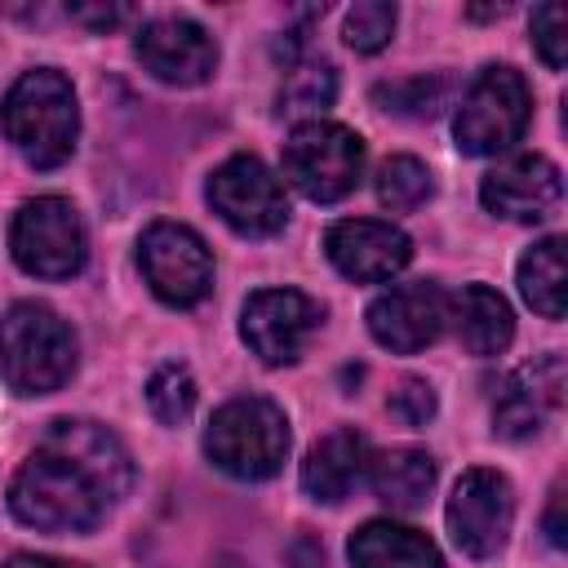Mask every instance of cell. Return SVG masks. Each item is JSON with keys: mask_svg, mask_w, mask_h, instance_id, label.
I'll use <instances>...</instances> for the list:
<instances>
[{"mask_svg": "<svg viewBox=\"0 0 568 568\" xmlns=\"http://www.w3.org/2000/svg\"><path fill=\"white\" fill-rule=\"evenodd\" d=\"M133 484L124 444L98 422H53L9 484V506L40 532H89Z\"/></svg>", "mask_w": 568, "mask_h": 568, "instance_id": "cell-1", "label": "cell"}, {"mask_svg": "<svg viewBox=\"0 0 568 568\" xmlns=\"http://www.w3.org/2000/svg\"><path fill=\"white\" fill-rule=\"evenodd\" d=\"M0 124L27 164L58 169L62 160H71L80 138V106L71 80L53 67L22 71L0 102Z\"/></svg>", "mask_w": 568, "mask_h": 568, "instance_id": "cell-2", "label": "cell"}, {"mask_svg": "<svg viewBox=\"0 0 568 568\" xmlns=\"http://www.w3.org/2000/svg\"><path fill=\"white\" fill-rule=\"evenodd\" d=\"M75 373V333L44 302H18L0 315V377L18 395H49Z\"/></svg>", "mask_w": 568, "mask_h": 568, "instance_id": "cell-3", "label": "cell"}, {"mask_svg": "<svg viewBox=\"0 0 568 568\" xmlns=\"http://www.w3.org/2000/svg\"><path fill=\"white\" fill-rule=\"evenodd\" d=\"M204 453L217 470L235 479H271L288 457V417L262 395H240L213 413L204 430Z\"/></svg>", "mask_w": 568, "mask_h": 568, "instance_id": "cell-4", "label": "cell"}, {"mask_svg": "<svg viewBox=\"0 0 568 568\" xmlns=\"http://www.w3.org/2000/svg\"><path fill=\"white\" fill-rule=\"evenodd\" d=\"M284 178L315 204L351 195L364 178V142L346 124L302 120L284 142Z\"/></svg>", "mask_w": 568, "mask_h": 568, "instance_id": "cell-5", "label": "cell"}, {"mask_svg": "<svg viewBox=\"0 0 568 568\" xmlns=\"http://www.w3.org/2000/svg\"><path fill=\"white\" fill-rule=\"evenodd\" d=\"M528 115H532V93L524 75L515 67H484L457 106L453 133L466 155H497L524 138Z\"/></svg>", "mask_w": 568, "mask_h": 568, "instance_id": "cell-6", "label": "cell"}, {"mask_svg": "<svg viewBox=\"0 0 568 568\" xmlns=\"http://www.w3.org/2000/svg\"><path fill=\"white\" fill-rule=\"evenodd\" d=\"M13 262L40 280H71L84 266V222L71 200L36 195L13 213Z\"/></svg>", "mask_w": 568, "mask_h": 568, "instance_id": "cell-7", "label": "cell"}, {"mask_svg": "<svg viewBox=\"0 0 568 568\" xmlns=\"http://www.w3.org/2000/svg\"><path fill=\"white\" fill-rule=\"evenodd\" d=\"M138 266L169 306H195L213 293V253L182 222H151L138 240Z\"/></svg>", "mask_w": 568, "mask_h": 568, "instance_id": "cell-8", "label": "cell"}, {"mask_svg": "<svg viewBox=\"0 0 568 568\" xmlns=\"http://www.w3.org/2000/svg\"><path fill=\"white\" fill-rule=\"evenodd\" d=\"M209 204L240 235H275L288 222L284 182L257 155H231L217 164L209 178Z\"/></svg>", "mask_w": 568, "mask_h": 568, "instance_id": "cell-9", "label": "cell"}, {"mask_svg": "<svg viewBox=\"0 0 568 568\" xmlns=\"http://www.w3.org/2000/svg\"><path fill=\"white\" fill-rule=\"evenodd\" d=\"M515 524V493L506 484V475L475 466L457 479L453 497H448V532L453 541L470 555V559H493Z\"/></svg>", "mask_w": 568, "mask_h": 568, "instance_id": "cell-10", "label": "cell"}, {"mask_svg": "<svg viewBox=\"0 0 568 568\" xmlns=\"http://www.w3.org/2000/svg\"><path fill=\"white\" fill-rule=\"evenodd\" d=\"M324 311L297 288H262L244 302L240 337L262 364H293L315 337Z\"/></svg>", "mask_w": 568, "mask_h": 568, "instance_id": "cell-11", "label": "cell"}, {"mask_svg": "<svg viewBox=\"0 0 568 568\" xmlns=\"http://www.w3.org/2000/svg\"><path fill=\"white\" fill-rule=\"evenodd\" d=\"M444 324H448V297L430 280L399 284V288L382 293L368 306V333L386 351H399V355H413V351L430 346L444 333Z\"/></svg>", "mask_w": 568, "mask_h": 568, "instance_id": "cell-12", "label": "cell"}, {"mask_svg": "<svg viewBox=\"0 0 568 568\" xmlns=\"http://www.w3.org/2000/svg\"><path fill=\"white\" fill-rule=\"evenodd\" d=\"M324 248H328V262L346 280H359V284H382V280L399 275L413 257L408 235L390 222H377V217L333 222L328 235H324Z\"/></svg>", "mask_w": 568, "mask_h": 568, "instance_id": "cell-13", "label": "cell"}, {"mask_svg": "<svg viewBox=\"0 0 568 568\" xmlns=\"http://www.w3.org/2000/svg\"><path fill=\"white\" fill-rule=\"evenodd\" d=\"M559 195H564V178L537 151H524V155L501 160L479 182L484 209L497 213V217H510V222H541L559 204Z\"/></svg>", "mask_w": 568, "mask_h": 568, "instance_id": "cell-14", "label": "cell"}, {"mask_svg": "<svg viewBox=\"0 0 568 568\" xmlns=\"http://www.w3.org/2000/svg\"><path fill=\"white\" fill-rule=\"evenodd\" d=\"M142 67L164 84H200L217 67L213 36L191 18H151L133 40Z\"/></svg>", "mask_w": 568, "mask_h": 568, "instance_id": "cell-15", "label": "cell"}, {"mask_svg": "<svg viewBox=\"0 0 568 568\" xmlns=\"http://www.w3.org/2000/svg\"><path fill=\"white\" fill-rule=\"evenodd\" d=\"M564 359L559 355H541L524 368H515L493 404V426L506 439H528L541 430V422L564 404Z\"/></svg>", "mask_w": 568, "mask_h": 568, "instance_id": "cell-16", "label": "cell"}, {"mask_svg": "<svg viewBox=\"0 0 568 568\" xmlns=\"http://www.w3.org/2000/svg\"><path fill=\"white\" fill-rule=\"evenodd\" d=\"M368 470V439L355 426L328 430L302 462V488L315 501H342L351 497V488L359 484V475Z\"/></svg>", "mask_w": 568, "mask_h": 568, "instance_id": "cell-17", "label": "cell"}, {"mask_svg": "<svg viewBox=\"0 0 568 568\" xmlns=\"http://www.w3.org/2000/svg\"><path fill=\"white\" fill-rule=\"evenodd\" d=\"M351 568H444L439 546L395 519H368L351 537Z\"/></svg>", "mask_w": 568, "mask_h": 568, "instance_id": "cell-18", "label": "cell"}, {"mask_svg": "<svg viewBox=\"0 0 568 568\" xmlns=\"http://www.w3.org/2000/svg\"><path fill=\"white\" fill-rule=\"evenodd\" d=\"M448 315H453L457 337L470 355H501L515 337V315H510L506 297L488 284H466L448 302Z\"/></svg>", "mask_w": 568, "mask_h": 568, "instance_id": "cell-19", "label": "cell"}, {"mask_svg": "<svg viewBox=\"0 0 568 568\" xmlns=\"http://www.w3.org/2000/svg\"><path fill=\"white\" fill-rule=\"evenodd\" d=\"M435 488V462L422 448H390L373 462V493L390 510H417L426 506Z\"/></svg>", "mask_w": 568, "mask_h": 568, "instance_id": "cell-20", "label": "cell"}, {"mask_svg": "<svg viewBox=\"0 0 568 568\" xmlns=\"http://www.w3.org/2000/svg\"><path fill=\"white\" fill-rule=\"evenodd\" d=\"M519 293L537 315H564V235H546L519 257Z\"/></svg>", "mask_w": 568, "mask_h": 568, "instance_id": "cell-21", "label": "cell"}, {"mask_svg": "<svg viewBox=\"0 0 568 568\" xmlns=\"http://www.w3.org/2000/svg\"><path fill=\"white\" fill-rule=\"evenodd\" d=\"M337 98V75L328 62H297L280 84V115H311L328 111Z\"/></svg>", "mask_w": 568, "mask_h": 568, "instance_id": "cell-22", "label": "cell"}, {"mask_svg": "<svg viewBox=\"0 0 568 568\" xmlns=\"http://www.w3.org/2000/svg\"><path fill=\"white\" fill-rule=\"evenodd\" d=\"M430 191H435V178L417 155H390L377 164V200L386 209L395 213L417 209L422 200H430Z\"/></svg>", "mask_w": 568, "mask_h": 568, "instance_id": "cell-23", "label": "cell"}, {"mask_svg": "<svg viewBox=\"0 0 568 568\" xmlns=\"http://www.w3.org/2000/svg\"><path fill=\"white\" fill-rule=\"evenodd\" d=\"M146 404L164 426H182L195 408V377L186 364H160L146 382Z\"/></svg>", "mask_w": 568, "mask_h": 568, "instance_id": "cell-24", "label": "cell"}, {"mask_svg": "<svg viewBox=\"0 0 568 568\" xmlns=\"http://www.w3.org/2000/svg\"><path fill=\"white\" fill-rule=\"evenodd\" d=\"M377 106L390 111V115H408V120H430L444 98H448V80L444 75H413V80H399V84H377Z\"/></svg>", "mask_w": 568, "mask_h": 568, "instance_id": "cell-25", "label": "cell"}, {"mask_svg": "<svg viewBox=\"0 0 568 568\" xmlns=\"http://www.w3.org/2000/svg\"><path fill=\"white\" fill-rule=\"evenodd\" d=\"M342 31H346V44L355 53H377L390 40V31H395V4H386V0H359V4L346 9Z\"/></svg>", "mask_w": 568, "mask_h": 568, "instance_id": "cell-26", "label": "cell"}, {"mask_svg": "<svg viewBox=\"0 0 568 568\" xmlns=\"http://www.w3.org/2000/svg\"><path fill=\"white\" fill-rule=\"evenodd\" d=\"M532 44L541 53V62L550 71H564L568 62V18H564V4H541L532 13Z\"/></svg>", "mask_w": 568, "mask_h": 568, "instance_id": "cell-27", "label": "cell"}, {"mask_svg": "<svg viewBox=\"0 0 568 568\" xmlns=\"http://www.w3.org/2000/svg\"><path fill=\"white\" fill-rule=\"evenodd\" d=\"M390 413L404 422V426H426L435 417V390L422 382V377H404L390 395Z\"/></svg>", "mask_w": 568, "mask_h": 568, "instance_id": "cell-28", "label": "cell"}, {"mask_svg": "<svg viewBox=\"0 0 568 568\" xmlns=\"http://www.w3.org/2000/svg\"><path fill=\"white\" fill-rule=\"evenodd\" d=\"M67 13L75 22H84V27H93V31H106V27H115L124 18V4H71Z\"/></svg>", "mask_w": 568, "mask_h": 568, "instance_id": "cell-29", "label": "cell"}, {"mask_svg": "<svg viewBox=\"0 0 568 568\" xmlns=\"http://www.w3.org/2000/svg\"><path fill=\"white\" fill-rule=\"evenodd\" d=\"M541 528H546V537H550V546H564L568 537V528H564V484H555L550 488V506H546V519H541Z\"/></svg>", "mask_w": 568, "mask_h": 568, "instance_id": "cell-30", "label": "cell"}, {"mask_svg": "<svg viewBox=\"0 0 568 568\" xmlns=\"http://www.w3.org/2000/svg\"><path fill=\"white\" fill-rule=\"evenodd\" d=\"M4 568H80V564H67V559H53V555H13Z\"/></svg>", "mask_w": 568, "mask_h": 568, "instance_id": "cell-31", "label": "cell"}]
</instances>
